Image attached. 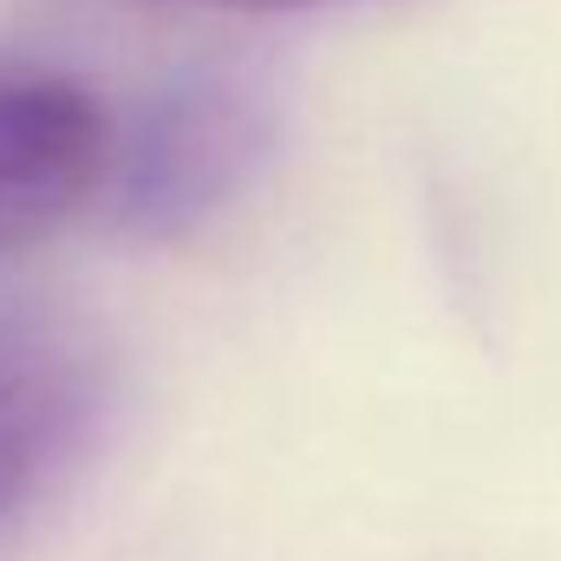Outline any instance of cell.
Masks as SVG:
<instances>
[{
  "label": "cell",
  "instance_id": "6da1fadb",
  "mask_svg": "<svg viewBox=\"0 0 561 561\" xmlns=\"http://www.w3.org/2000/svg\"><path fill=\"white\" fill-rule=\"evenodd\" d=\"M275 150V105L262 85L236 72H196L157 92L138 125L112 144V196L125 229L190 236L216 209H229Z\"/></svg>",
  "mask_w": 561,
  "mask_h": 561
},
{
  "label": "cell",
  "instance_id": "7a4b0ae2",
  "mask_svg": "<svg viewBox=\"0 0 561 561\" xmlns=\"http://www.w3.org/2000/svg\"><path fill=\"white\" fill-rule=\"evenodd\" d=\"M118 359L105 333L59 307L0 313V536H13L105 437Z\"/></svg>",
  "mask_w": 561,
  "mask_h": 561
},
{
  "label": "cell",
  "instance_id": "3957f363",
  "mask_svg": "<svg viewBox=\"0 0 561 561\" xmlns=\"http://www.w3.org/2000/svg\"><path fill=\"white\" fill-rule=\"evenodd\" d=\"M105 105L39 66H0V255L66 229L112 176Z\"/></svg>",
  "mask_w": 561,
  "mask_h": 561
},
{
  "label": "cell",
  "instance_id": "277c9868",
  "mask_svg": "<svg viewBox=\"0 0 561 561\" xmlns=\"http://www.w3.org/2000/svg\"><path fill=\"white\" fill-rule=\"evenodd\" d=\"M203 7H236V13H300V7H353V0H203Z\"/></svg>",
  "mask_w": 561,
  "mask_h": 561
}]
</instances>
